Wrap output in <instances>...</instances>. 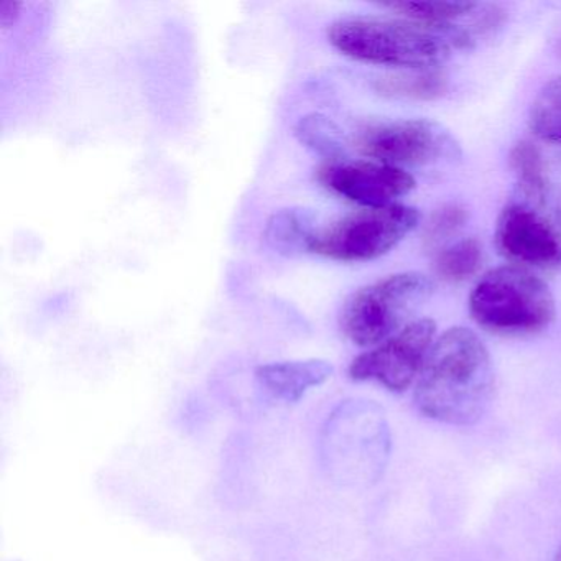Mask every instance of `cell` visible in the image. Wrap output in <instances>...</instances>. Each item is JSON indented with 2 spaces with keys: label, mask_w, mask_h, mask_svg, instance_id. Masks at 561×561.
Listing matches in <instances>:
<instances>
[{
  "label": "cell",
  "mask_w": 561,
  "mask_h": 561,
  "mask_svg": "<svg viewBox=\"0 0 561 561\" xmlns=\"http://www.w3.org/2000/svg\"><path fill=\"white\" fill-rule=\"evenodd\" d=\"M383 8L396 12L400 18L412 19L423 24L445 25L451 27L456 22L476 15L481 5L474 2H458V0H433V2H396Z\"/></svg>",
  "instance_id": "cell-13"
},
{
  "label": "cell",
  "mask_w": 561,
  "mask_h": 561,
  "mask_svg": "<svg viewBox=\"0 0 561 561\" xmlns=\"http://www.w3.org/2000/svg\"><path fill=\"white\" fill-rule=\"evenodd\" d=\"M333 370L328 360H285L257 367L255 380L272 400L297 403L311 389L323 386L333 376Z\"/></svg>",
  "instance_id": "cell-10"
},
{
  "label": "cell",
  "mask_w": 561,
  "mask_h": 561,
  "mask_svg": "<svg viewBox=\"0 0 561 561\" xmlns=\"http://www.w3.org/2000/svg\"><path fill=\"white\" fill-rule=\"evenodd\" d=\"M317 180L324 188L359 203L364 208L396 205V199L415 188V180L410 173L369 160L324 162L318 167Z\"/></svg>",
  "instance_id": "cell-9"
},
{
  "label": "cell",
  "mask_w": 561,
  "mask_h": 561,
  "mask_svg": "<svg viewBox=\"0 0 561 561\" xmlns=\"http://www.w3.org/2000/svg\"><path fill=\"white\" fill-rule=\"evenodd\" d=\"M468 215L466 209L458 205H446L439 208L430 219L426 226L425 241L430 248L443 244L449 241L453 236L458 234L465 226Z\"/></svg>",
  "instance_id": "cell-17"
},
{
  "label": "cell",
  "mask_w": 561,
  "mask_h": 561,
  "mask_svg": "<svg viewBox=\"0 0 561 561\" xmlns=\"http://www.w3.org/2000/svg\"><path fill=\"white\" fill-rule=\"evenodd\" d=\"M21 2L14 0H2L0 2V25L8 28L18 21L19 12H21Z\"/></svg>",
  "instance_id": "cell-19"
},
{
  "label": "cell",
  "mask_w": 561,
  "mask_h": 561,
  "mask_svg": "<svg viewBox=\"0 0 561 561\" xmlns=\"http://www.w3.org/2000/svg\"><path fill=\"white\" fill-rule=\"evenodd\" d=\"M472 320L501 336L543 331L557 314L553 295L540 277L520 267L502 265L488 272L469 297Z\"/></svg>",
  "instance_id": "cell-4"
},
{
  "label": "cell",
  "mask_w": 561,
  "mask_h": 561,
  "mask_svg": "<svg viewBox=\"0 0 561 561\" xmlns=\"http://www.w3.org/2000/svg\"><path fill=\"white\" fill-rule=\"evenodd\" d=\"M481 264V242L468 238L443 248L436 255L435 268L443 280L465 282L478 274Z\"/></svg>",
  "instance_id": "cell-15"
},
{
  "label": "cell",
  "mask_w": 561,
  "mask_h": 561,
  "mask_svg": "<svg viewBox=\"0 0 561 561\" xmlns=\"http://www.w3.org/2000/svg\"><path fill=\"white\" fill-rule=\"evenodd\" d=\"M317 231L313 213L304 208H287L271 216L264 238L268 248L277 254L295 255L310 251Z\"/></svg>",
  "instance_id": "cell-11"
},
{
  "label": "cell",
  "mask_w": 561,
  "mask_h": 561,
  "mask_svg": "<svg viewBox=\"0 0 561 561\" xmlns=\"http://www.w3.org/2000/svg\"><path fill=\"white\" fill-rule=\"evenodd\" d=\"M328 41L341 54L383 67L435 70L453 50L468 48L471 34L459 25H432L407 18L357 15L333 22Z\"/></svg>",
  "instance_id": "cell-2"
},
{
  "label": "cell",
  "mask_w": 561,
  "mask_h": 561,
  "mask_svg": "<svg viewBox=\"0 0 561 561\" xmlns=\"http://www.w3.org/2000/svg\"><path fill=\"white\" fill-rule=\"evenodd\" d=\"M435 333V321L430 318L413 321L396 336L357 356L350 366L351 379L374 380L392 392H405L419 379Z\"/></svg>",
  "instance_id": "cell-8"
},
{
  "label": "cell",
  "mask_w": 561,
  "mask_h": 561,
  "mask_svg": "<svg viewBox=\"0 0 561 561\" xmlns=\"http://www.w3.org/2000/svg\"><path fill=\"white\" fill-rule=\"evenodd\" d=\"M419 209L389 205L350 213L318 229L310 252L341 262H366L399 245L420 222Z\"/></svg>",
  "instance_id": "cell-6"
},
{
  "label": "cell",
  "mask_w": 561,
  "mask_h": 561,
  "mask_svg": "<svg viewBox=\"0 0 561 561\" xmlns=\"http://www.w3.org/2000/svg\"><path fill=\"white\" fill-rule=\"evenodd\" d=\"M295 136L308 149L320 153L327 162L344 160V146L340 129L333 121L321 114H307L295 126Z\"/></svg>",
  "instance_id": "cell-14"
},
{
  "label": "cell",
  "mask_w": 561,
  "mask_h": 561,
  "mask_svg": "<svg viewBox=\"0 0 561 561\" xmlns=\"http://www.w3.org/2000/svg\"><path fill=\"white\" fill-rule=\"evenodd\" d=\"M357 147L374 162L397 169L456 162L461 157V147L455 136L442 124L428 119L370 127L360 134Z\"/></svg>",
  "instance_id": "cell-7"
},
{
  "label": "cell",
  "mask_w": 561,
  "mask_h": 561,
  "mask_svg": "<svg viewBox=\"0 0 561 561\" xmlns=\"http://www.w3.org/2000/svg\"><path fill=\"white\" fill-rule=\"evenodd\" d=\"M501 255L520 267L561 268V186L518 180L495 226Z\"/></svg>",
  "instance_id": "cell-3"
},
{
  "label": "cell",
  "mask_w": 561,
  "mask_h": 561,
  "mask_svg": "<svg viewBox=\"0 0 561 561\" xmlns=\"http://www.w3.org/2000/svg\"><path fill=\"white\" fill-rule=\"evenodd\" d=\"M422 272H403L354 291L340 314L341 331L357 346L376 347L413 323L435 294Z\"/></svg>",
  "instance_id": "cell-5"
},
{
  "label": "cell",
  "mask_w": 561,
  "mask_h": 561,
  "mask_svg": "<svg viewBox=\"0 0 561 561\" xmlns=\"http://www.w3.org/2000/svg\"><path fill=\"white\" fill-rule=\"evenodd\" d=\"M491 354L474 331L451 328L433 343L415 386L422 415L446 425L478 423L494 396Z\"/></svg>",
  "instance_id": "cell-1"
},
{
  "label": "cell",
  "mask_w": 561,
  "mask_h": 561,
  "mask_svg": "<svg viewBox=\"0 0 561 561\" xmlns=\"http://www.w3.org/2000/svg\"><path fill=\"white\" fill-rule=\"evenodd\" d=\"M511 167L518 180L545 179L543 156L535 144L528 140L515 144L511 150Z\"/></svg>",
  "instance_id": "cell-18"
},
{
  "label": "cell",
  "mask_w": 561,
  "mask_h": 561,
  "mask_svg": "<svg viewBox=\"0 0 561 561\" xmlns=\"http://www.w3.org/2000/svg\"><path fill=\"white\" fill-rule=\"evenodd\" d=\"M553 561H561V547L560 550L557 551V554H554Z\"/></svg>",
  "instance_id": "cell-20"
},
{
  "label": "cell",
  "mask_w": 561,
  "mask_h": 561,
  "mask_svg": "<svg viewBox=\"0 0 561 561\" xmlns=\"http://www.w3.org/2000/svg\"><path fill=\"white\" fill-rule=\"evenodd\" d=\"M376 88L387 96L435 100L445 93L446 78L436 70H416L415 73L380 78Z\"/></svg>",
  "instance_id": "cell-16"
},
{
  "label": "cell",
  "mask_w": 561,
  "mask_h": 561,
  "mask_svg": "<svg viewBox=\"0 0 561 561\" xmlns=\"http://www.w3.org/2000/svg\"><path fill=\"white\" fill-rule=\"evenodd\" d=\"M528 126L538 139L561 146V77L538 91L528 114Z\"/></svg>",
  "instance_id": "cell-12"
}]
</instances>
